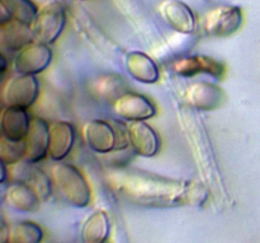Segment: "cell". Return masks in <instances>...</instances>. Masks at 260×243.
<instances>
[{"instance_id":"6da1fadb","label":"cell","mask_w":260,"mask_h":243,"mask_svg":"<svg viewBox=\"0 0 260 243\" xmlns=\"http://www.w3.org/2000/svg\"><path fill=\"white\" fill-rule=\"evenodd\" d=\"M106 181L119 197L142 207H197L207 199V190L198 181L170 179L128 167L112 169Z\"/></svg>"},{"instance_id":"7a4b0ae2","label":"cell","mask_w":260,"mask_h":243,"mask_svg":"<svg viewBox=\"0 0 260 243\" xmlns=\"http://www.w3.org/2000/svg\"><path fill=\"white\" fill-rule=\"evenodd\" d=\"M53 186L69 205L86 208L91 200V189L83 172L74 165L56 162L50 172Z\"/></svg>"},{"instance_id":"3957f363","label":"cell","mask_w":260,"mask_h":243,"mask_svg":"<svg viewBox=\"0 0 260 243\" xmlns=\"http://www.w3.org/2000/svg\"><path fill=\"white\" fill-rule=\"evenodd\" d=\"M66 24L65 8L58 2H47L40 7L30 24L33 40L42 45H52L61 35Z\"/></svg>"},{"instance_id":"277c9868","label":"cell","mask_w":260,"mask_h":243,"mask_svg":"<svg viewBox=\"0 0 260 243\" xmlns=\"http://www.w3.org/2000/svg\"><path fill=\"white\" fill-rule=\"evenodd\" d=\"M40 96V83L32 75L10 76L2 89V101L4 106L29 109L35 105Z\"/></svg>"},{"instance_id":"5b68a950","label":"cell","mask_w":260,"mask_h":243,"mask_svg":"<svg viewBox=\"0 0 260 243\" xmlns=\"http://www.w3.org/2000/svg\"><path fill=\"white\" fill-rule=\"evenodd\" d=\"M244 15L235 5H220L211 9L203 17L202 29L206 35L213 38L230 37L243 25Z\"/></svg>"},{"instance_id":"8992f818","label":"cell","mask_w":260,"mask_h":243,"mask_svg":"<svg viewBox=\"0 0 260 243\" xmlns=\"http://www.w3.org/2000/svg\"><path fill=\"white\" fill-rule=\"evenodd\" d=\"M83 138L86 146L98 154H107L118 148V134L112 122L93 119L83 126Z\"/></svg>"},{"instance_id":"52a82bcc","label":"cell","mask_w":260,"mask_h":243,"mask_svg":"<svg viewBox=\"0 0 260 243\" xmlns=\"http://www.w3.org/2000/svg\"><path fill=\"white\" fill-rule=\"evenodd\" d=\"M52 61V50L50 46L32 42L17 52L13 62L15 73L37 76L43 72Z\"/></svg>"},{"instance_id":"ba28073f","label":"cell","mask_w":260,"mask_h":243,"mask_svg":"<svg viewBox=\"0 0 260 243\" xmlns=\"http://www.w3.org/2000/svg\"><path fill=\"white\" fill-rule=\"evenodd\" d=\"M173 71L183 77L208 75L216 80H222L226 76L225 63L206 55H193L179 58L173 63Z\"/></svg>"},{"instance_id":"9c48e42d","label":"cell","mask_w":260,"mask_h":243,"mask_svg":"<svg viewBox=\"0 0 260 243\" xmlns=\"http://www.w3.org/2000/svg\"><path fill=\"white\" fill-rule=\"evenodd\" d=\"M114 111L127 122H146L155 116L156 106L145 95L126 91L113 103Z\"/></svg>"},{"instance_id":"30bf717a","label":"cell","mask_w":260,"mask_h":243,"mask_svg":"<svg viewBox=\"0 0 260 243\" xmlns=\"http://www.w3.org/2000/svg\"><path fill=\"white\" fill-rule=\"evenodd\" d=\"M50 144V124L41 116L30 119L29 128L24 138V159L37 165L48 156Z\"/></svg>"},{"instance_id":"8fae6325","label":"cell","mask_w":260,"mask_h":243,"mask_svg":"<svg viewBox=\"0 0 260 243\" xmlns=\"http://www.w3.org/2000/svg\"><path fill=\"white\" fill-rule=\"evenodd\" d=\"M129 148L141 157H154L160 149V137L146 122H129L127 124Z\"/></svg>"},{"instance_id":"7c38bea8","label":"cell","mask_w":260,"mask_h":243,"mask_svg":"<svg viewBox=\"0 0 260 243\" xmlns=\"http://www.w3.org/2000/svg\"><path fill=\"white\" fill-rule=\"evenodd\" d=\"M159 9L165 22L180 34H192L197 28L194 13L180 0H164Z\"/></svg>"},{"instance_id":"4fadbf2b","label":"cell","mask_w":260,"mask_h":243,"mask_svg":"<svg viewBox=\"0 0 260 243\" xmlns=\"http://www.w3.org/2000/svg\"><path fill=\"white\" fill-rule=\"evenodd\" d=\"M76 132L73 124L66 120H56L50 124V144L48 157L55 162H61L69 156L75 143Z\"/></svg>"},{"instance_id":"5bb4252c","label":"cell","mask_w":260,"mask_h":243,"mask_svg":"<svg viewBox=\"0 0 260 243\" xmlns=\"http://www.w3.org/2000/svg\"><path fill=\"white\" fill-rule=\"evenodd\" d=\"M223 99L222 89L208 81H197L187 90V100L193 108L201 111H212L220 108Z\"/></svg>"},{"instance_id":"9a60e30c","label":"cell","mask_w":260,"mask_h":243,"mask_svg":"<svg viewBox=\"0 0 260 243\" xmlns=\"http://www.w3.org/2000/svg\"><path fill=\"white\" fill-rule=\"evenodd\" d=\"M30 119L25 109L4 106L0 110V137L15 142L24 141Z\"/></svg>"},{"instance_id":"2e32d148","label":"cell","mask_w":260,"mask_h":243,"mask_svg":"<svg viewBox=\"0 0 260 243\" xmlns=\"http://www.w3.org/2000/svg\"><path fill=\"white\" fill-rule=\"evenodd\" d=\"M127 72L132 78L141 84H155L160 78V68L157 63L141 51H132L126 56Z\"/></svg>"},{"instance_id":"e0dca14e","label":"cell","mask_w":260,"mask_h":243,"mask_svg":"<svg viewBox=\"0 0 260 243\" xmlns=\"http://www.w3.org/2000/svg\"><path fill=\"white\" fill-rule=\"evenodd\" d=\"M5 201L14 210L20 213H35L40 210L42 200L28 184L10 182L5 190Z\"/></svg>"},{"instance_id":"ac0fdd59","label":"cell","mask_w":260,"mask_h":243,"mask_svg":"<svg viewBox=\"0 0 260 243\" xmlns=\"http://www.w3.org/2000/svg\"><path fill=\"white\" fill-rule=\"evenodd\" d=\"M32 42L35 40L30 25L12 19L0 27V50L19 52Z\"/></svg>"},{"instance_id":"d6986e66","label":"cell","mask_w":260,"mask_h":243,"mask_svg":"<svg viewBox=\"0 0 260 243\" xmlns=\"http://www.w3.org/2000/svg\"><path fill=\"white\" fill-rule=\"evenodd\" d=\"M111 235V222L104 210H96L84 222L80 232L81 243H106Z\"/></svg>"},{"instance_id":"ffe728a7","label":"cell","mask_w":260,"mask_h":243,"mask_svg":"<svg viewBox=\"0 0 260 243\" xmlns=\"http://www.w3.org/2000/svg\"><path fill=\"white\" fill-rule=\"evenodd\" d=\"M45 232L42 227L32 220H20L9 227L8 243H42Z\"/></svg>"},{"instance_id":"44dd1931","label":"cell","mask_w":260,"mask_h":243,"mask_svg":"<svg viewBox=\"0 0 260 243\" xmlns=\"http://www.w3.org/2000/svg\"><path fill=\"white\" fill-rule=\"evenodd\" d=\"M0 3L13 20L27 25L32 24L40 9L33 0H0Z\"/></svg>"},{"instance_id":"7402d4cb","label":"cell","mask_w":260,"mask_h":243,"mask_svg":"<svg viewBox=\"0 0 260 243\" xmlns=\"http://www.w3.org/2000/svg\"><path fill=\"white\" fill-rule=\"evenodd\" d=\"M124 89H126V84L123 78L116 75H107L102 76L94 83L93 90L102 99H107V100L111 99L114 103L122 94L126 93Z\"/></svg>"},{"instance_id":"603a6c76","label":"cell","mask_w":260,"mask_h":243,"mask_svg":"<svg viewBox=\"0 0 260 243\" xmlns=\"http://www.w3.org/2000/svg\"><path fill=\"white\" fill-rule=\"evenodd\" d=\"M25 184H28L35 190L36 194L40 196V199L42 201H46L52 195L53 182L51 180V176L46 174L42 169L36 166V165L33 167V171L30 174L29 179H28V181Z\"/></svg>"},{"instance_id":"cb8c5ba5","label":"cell","mask_w":260,"mask_h":243,"mask_svg":"<svg viewBox=\"0 0 260 243\" xmlns=\"http://www.w3.org/2000/svg\"><path fill=\"white\" fill-rule=\"evenodd\" d=\"M0 158L7 166L24 159V141H10L0 137Z\"/></svg>"},{"instance_id":"d4e9b609","label":"cell","mask_w":260,"mask_h":243,"mask_svg":"<svg viewBox=\"0 0 260 243\" xmlns=\"http://www.w3.org/2000/svg\"><path fill=\"white\" fill-rule=\"evenodd\" d=\"M8 230H9V227L7 225L4 215H3L2 212H0V243L7 242Z\"/></svg>"},{"instance_id":"484cf974","label":"cell","mask_w":260,"mask_h":243,"mask_svg":"<svg viewBox=\"0 0 260 243\" xmlns=\"http://www.w3.org/2000/svg\"><path fill=\"white\" fill-rule=\"evenodd\" d=\"M9 20H12V18H10V15L8 14V12L5 10V8L3 7V4L0 3V27L2 25H4L5 23H8Z\"/></svg>"},{"instance_id":"4316f807","label":"cell","mask_w":260,"mask_h":243,"mask_svg":"<svg viewBox=\"0 0 260 243\" xmlns=\"http://www.w3.org/2000/svg\"><path fill=\"white\" fill-rule=\"evenodd\" d=\"M8 180V166L0 158V185Z\"/></svg>"},{"instance_id":"83f0119b","label":"cell","mask_w":260,"mask_h":243,"mask_svg":"<svg viewBox=\"0 0 260 243\" xmlns=\"http://www.w3.org/2000/svg\"><path fill=\"white\" fill-rule=\"evenodd\" d=\"M8 70V58L5 57L4 53L0 51V76L3 75V73L7 72Z\"/></svg>"},{"instance_id":"f1b7e54d","label":"cell","mask_w":260,"mask_h":243,"mask_svg":"<svg viewBox=\"0 0 260 243\" xmlns=\"http://www.w3.org/2000/svg\"><path fill=\"white\" fill-rule=\"evenodd\" d=\"M106 243H111V242H109V240H108V242H106Z\"/></svg>"},{"instance_id":"f546056e","label":"cell","mask_w":260,"mask_h":243,"mask_svg":"<svg viewBox=\"0 0 260 243\" xmlns=\"http://www.w3.org/2000/svg\"><path fill=\"white\" fill-rule=\"evenodd\" d=\"M2 243H8V242H2Z\"/></svg>"}]
</instances>
